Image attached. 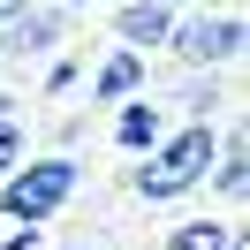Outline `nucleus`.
I'll return each instance as SVG.
<instances>
[{
  "label": "nucleus",
  "instance_id": "nucleus-1",
  "mask_svg": "<svg viewBox=\"0 0 250 250\" xmlns=\"http://www.w3.org/2000/svg\"><path fill=\"white\" fill-rule=\"evenodd\" d=\"M212 152H220V122H174L167 137L137 159L129 197H137V205H182V197H197Z\"/></svg>",
  "mask_w": 250,
  "mask_h": 250
},
{
  "label": "nucleus",
  "instance_id": "nucleus-2",
  "mask_svg": "<svg viewBox=\"0 0 250 250\" xmlns=\"http://www.w3.org/2000/svg\"><path fill=\"white\" fill-rule=\"evenodd\" d=\"M83 182H91V167H83L76 152H31L23 167L0 174V220H8V228H16V220L53 228V220L83 197Z\"/></svg>",
  "mask_w": 250,
  "mask_h": 250
},
{
  "label": "nucleus",
  "instance_id": "nucleus-3",
  "mask_svg": "<svg viewBox=\"0 0 250 250\" xmlns=\"http://www.w3.org/2000/svg\"><path fill=\"white\" fill-rule=\"evenodd\" d=\"M243 46H250L243 8H235V0H205V8H182V16H174V31H167L159 53H174V68H220V76H228V68L243 61Z\"/></svg>",
  "mask_w": 250,
  "mask_h": 250
},
{
  "label": "nucleus",
  "instance_id": "nucleus-4",
  "mask_svg": "<svg viewBox=\"0 0 250 250\" xmlns=\"http://www.w3.org/2000/svg\"><path fill=\"white\" fill-rule=\"evenodd\" d=\"M68 38H76V16H68L61 0H31L23 16L0 23V76H23V68L53 61Z\"/></svg>",
  "mask_w": 250,
  "mask_h": 250
},
{
  "label": "nucleus",
  "instance_id": "nucleus-5",
  "mask_svg": "<svg viewBox=\"0 0 250 250\" xmlns=\"http://www.w3.org/2000/svg\"><path fill=\"white\" fill-rule=\"evenodd\" d=\"M137 91H152V53H137V46H106L83 68V106L91 114L122 106V99H137Z\"/></svg>",
  "mask_w": 250,
  "mask_h": 250
},
{
  "label": "nucleus",
  "instance_id": "nucleus-6",
  "mask_svg": "<svg viewBox=\"0 0 250 250\" xmlns=\"http://www.w3.org/2000/svg\"><path fill=\"white\" fill-rule=\"evenodd\" d=\"M167 129H174V114H167L159 91H137V99H122V106H106V137H114L122 159H144Z\"/></svg>",
  "mask_w": 250,
  "mask_h": 250
},
{
  "label": "nucleus",
  "instance_id": "nucleus-7",
  "mask_svg": "<svg viewBox=\"0 0 250 250\" xmlns=\"http://www.w3.org/2000/svg\"><path fill=\"white\" fill-rule=\"evenodd\" d=\"M106 31H114V46L159 53V46H167V31H174V8H159V0H122V8L106 16Z\"/></svg>",
  "mask_w": 250,
  "mask_h": 250
},
{
  "label": "nucleus",
  "instance_id": "nucleus-8",
  "mask_svg": "<svg viewBox=\"0 0 250 250\" xmlns=\"http://www.w3.org/2000/svg\"><path fill=\"white\" fill-rule=\"evenodd\" d=\"M167 114L174 122H220L228 114V91H220V68H182L167 91Z\"/></svg>",
  "mask_w": 250,
  "mask_h": 250
},
{
  "label": "nucleus",
  "instance_id": "nucleus-9",
  "mask_svg": "<svg viewBox=\"0 0 250 250\" xmlns=\"http://www.w3.org/2000/svg\"><path fill=\"white\" fill-rule=\"evenodd\" d=\"M235 228H243L235 212H189V220H174V228L159 235V250H228Z\"/></svg>",
  "mask_w": 250,
  "mask_h": 250
},
{
  "label": "nucleus",
  "instance_id": "nucleus-10",
  "mask_svg": "<svg viewBox=\"0 0 250 250\" xmlns=\"http://www.w3.org/2000/svg\"><path fill=\"white\" fill-rule=\"evenodd\" d=\"M83 68H91V61H83V46L68 38V46L53 53V61H38V99H68V91L83 83Z\"/></svg>",
  "mask_w": 250,
  "mask_h": 250
},
{
  "label": "nucleus",
  "instance_id": "nucleus-11",
  "mask_svg": "<svg viewBox=\"0 0 250 250\" xmlns=\"http://www.w3.org/2000/svg\"><path fill=\"white\" fill-rule=\"evenodd\" d=\"M23 159H31V122L23 114H0V174L23 167Z\"/></svg>",
  "mask_w": 250,
  "mask_h": 250
},
{
  "label": "nucleus",
  "instance_id": "nucleus-12",
  "mask_svg": "<svg viewBox=\"0 0 250 250\" xmlns=\"http://www.w3.org/2000/svg\"><path fill=\"white\" fill-rule=\"evenodd\" d=\"M83 144H91V106H68L53 122V152H83Z\"/></svg>",
  "mask_w": 250,
  "mask_h": 250
},
{
  "label": "nucleus",
  "instance_id": "nucleus-13",
  "mask_svg": "<svg viewBox=\"0 0 250 250\" xmlns=\"http://www.w3.org/2000/svg\"><path fill=\"white\" fill-rule=\"evenodd\" d=\"M0 250H46V228H31V220H16V228L0 235Z\"/></svg>",
  "mask_w": 250,
  "mask_h": 250
},
{
  "label": "nucleus",
  "instance_id": "nucleus-14",
  "mask_svg": "<svg viewBox=\"0 0 250 250\" xmlns=\"http://www.w3.org/2000/svg\"><path fill=\"white\" fill-rule=\"evenodd\" d=\"M23 8H31V0H0V23H8V16H23Z\"/></svg>",
  "mask_w": 250,
  "mask_h": 250
},
{
  "label": "nucleus",
  "instance_id": "nucleus-15",
  "mask_svg": "<svg viewBox=\"0 0 250 250\" xmlns=\"http://www.w3.org/2000/svg\"><path fill=\"white\" fill-rule=\"evenodd\" d=\"M159 8H174V16H182V8H205V0H159Z\"/></svg>",
  "mask_w": 250,
  "mask_h": 250
},
{
  "label": "nucleus",
  "instance_id": "nucleus-16",
  "mask_svg": "<svg viewBox=\"0 0 250 250\" xmlns=\"http://www.w3.org/2000/svg\"><path fill=\"white\" fill-rule=\"evenodd\" d=\"M61 8H68V16H83V8H99V0H61Z\"/></svg>",
  "mask_w": 250,
  "mask_h": 250
},
{
  "label": "nucleus",
  "instance_id": "nucleus-17",
  "mask_svg": "<svg viewBox=\"0 0 250 250\" xmlns=\"http://www.w3.org/2000/svg\"><path fill=\"white\" fill-rule=\"evenodd\" d=\"M46 250H99V243H46Z\"/></svg>",
  "mask_w": 250,
  "mask_h": 250
}]
</instances>
